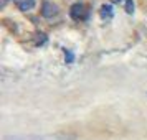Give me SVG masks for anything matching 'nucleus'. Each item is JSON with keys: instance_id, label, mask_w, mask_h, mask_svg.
I'll use <instances>...</instances> for the list:
<instances>
[{"instance_id": "f257e3e1", "label": "nucleus", "mask_w": 147, "mask_h": 140, "mask_svg": "<svg viewBox=\"0 0 147 140\" xmlns=\"http://www.w3.org/2000/svg\"><path fill=\"white\" fill-rule=\"evenodd\" d=\"M3 140H76V133L55 132V133H27V135H3Z\"/></svg>"}, {"instance_id": "f03ea898", "label": "nucleus", "mask_w": 147, "mask_h": 140, "mask_svg": "<svg viewBox=\"0 0 147 140\" xmlns=\"http://www.w3.org/2000/svg\"><path fill=\"white\" fill-rule=\"evenodd\" d=\"M69 17L76 21H83L88 18V10L84 3H73L69 8Z\"/></svg>"}, {"instance_id": "7ed1b4c3", "label": "nucleus", "mask_w": 147, "mask_h": 140, "mask_svg": "<svg viewBox=\"0 0 147 140\" xmlns=\"http://www.w3.org/2000/svg\"><path fill=\"white\" fill-rule=\"evenodd\" d=\"M58 5H55L53 2H48L45 0L43 3H41V17H45V18H53L58 15Z\"/></svg>"}, {"instance_id": "20e7f679", "label": "nucleus", "mask_w": 147, "mask_h": 140, "mask_svg": "<svg viewBox=\"0 0 147 140\" xmlns=\"http://www.w3.org/2000/svg\"><path fill=\"white\" fill-rule=\"evenodd\" d=\"M15 3V7L22 10V12H28V10H32L35 7V3H36V0H12Z\"/></svg>"}, {"instance_id": "39448f33", "label": "nucleus", "mask_w": 147, "mask_h": 140, "mask_svg": "<svg viewBox=\"0 0 147 140\" xmlns=\"http://www.w3.org/2000/svg\"><path fill=\"white\" fill-rule=\"evenodd\" d=\"M99 15L102 20H109V18H113L114 17V10H113V5H101L99 8Z\"/></svg>"}, {"instance_id": "423d86ee", "label": "nucleus", "mask_w": 147, "mask_h": 140, "mask_svg": "<svg viewBox=\"0 0 147 140\" xmlns=\"http://www.w3.org/2000/svg\"><path fill=\"white\" fill-rule=\"evenodd\" d=\"M74 61V54H73V51H69V50H65V63H73Z\"/></svg>"}, {"instance_id": "0eeeda50", "label": "nucleus", "mask_w": 147, "mask_h": 140, "mask_svg": "<svg viewBox=\"0 0 147 140\" xmlns=\"http://www.w3.org/2000/svg\"><path fill=\"white\" fill-rule=\"evenodd\" d=\"M126 12L129 15L134 13V0H126Z\"/></svg>"}, {"instance_id": "6e6552de", "label": "nucleus", "mask_w": 147, "mask_h": 140, "mask_svg": "<svg viewBox=\"0 0 147 140\" xmlns=\"http://www.w3.org/2000/svg\"><path fill=\"white\" fill-rule=\"evenodd\" d=\"M7 2H8V0H0V7L3 8L5 5H7Z\"/></svg>"}, {"instance_id": "1a4fd4ad", "label": "nucleus", "mask_w": 147, "mask_h": 140, "mask_svg": "<svg viewBox=\"0 0 147 140\" xmlns=\"http://www.w3.org/2000/svg\"><path fill=\"white\" fill-rule=\"evenodd\" d=\"M113 2H114V3H119L121 0H113Z\"/></svg>"}]
</instances>
